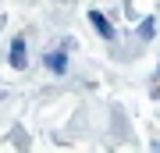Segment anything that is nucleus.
I'll list each match as a JSON object with an SVG mask.
<instances>
[{"label": "nucleus", "instance_id": "1", "mask_svg": "<svg viewBox=\"0 0 160 153\" xmlns=\"http://www.w3.org/2000/svg\"><path fill=\"white\" fill-rule=\"evenodd\" d=\"M7 64H11V68H18V71L29 64V61H25V39H22V36H14V39H11V50H7Z\"/></svg>", "mask_w": 160, "mask_h": 153}, {"label": "nucleus", "instance_id": "4", "mask_svg": "<svg viewBox=\"0 0 160 153\" xmlns=\"http://www.w3.org/2000/svg\"><path fill=\"white\" fill-rule=\"evenodd\" d=\"M153 32H157V22H153V18H146V22L139 25V36H142V39H153Z\"/></svg>", "mask_w": 160, "mask_h": 153}, {"label": "nucleus", "instance_id": "2", "mask_svg": "<svg viewBox=\"0 0 160 153\" xmlns=\"http://www.w3.org/2000/svg\"><path fill=\"white\" fill-rule=\"evenodd\" d=\"M43 64H46L53 75H64V71H68V54L53 50V54H46V57H43Z\"/></svg>", "mask_w": 160, "mask_h": 153}, {"label": "nucleus", "instance_id": "3", "mask_svg": "<svg viewBox=\"0 0 160 153\" xmlns=\"http://www.w3.org/2000/svg\"><path fill=\"white\" fill-rule=\"evenodd\" d=\"M89 22L96 25V32L103 36V39H114V28H110V22H107V18H103L100 11H89Z\"/></svg>", "mask_w": 160, "mask_h": 153}]
</instances>
